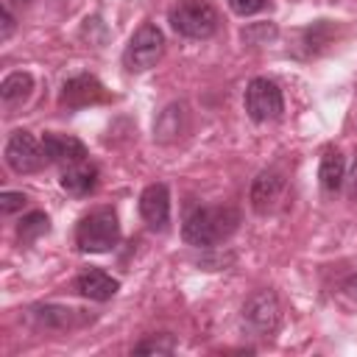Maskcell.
Returning a JSON list of instances; mask_svg holds the SVG:
<instances>
[{
    "label": "cell",
    "instance_id": "obj_20",
    "mask_svg": "<svg viewBox=\"0 0 357 357\" xmlns=\"http://www.w3.org/2000/svg\"><path fill=\"white\" fill-rule=\"evenodd\" d=\"M226 3H229V8H231L234 14H240V17H248V14H257V11H262L268 0H226Z\"/></svg>",
    "mask_w": 357,
    "mask_h": 357
},
{
    "label": "cell",
    "instance_id": "obj_19",
    "mask_svg": "<svg viewBox=\"0 0 357 357\" xmlns=\"http://www.w3.org/2000/svg\"><path fill=\"white\" fill-rule=\"evenodd\" d=\"M25 201H28V198H25L22 192H11V190H6V192H0V212H3V215H11V212L22 209Z\"/></svg>",
    "mask_w": 357,
    "mask_h": 357
},
{
    "label": "cell",
    "instance_id": "obj_23",
    "mask_svg": "<svg viewBox=\"0 0 357 357\" xmlns=\"http://www.w3.org/2000/svg\"><path fill=\"white\" fill-rule=\"evenodd\" d=\"M346 293H349L351 298H357V273L349 276V282H346Z\"/></svg>",
    "mask_w": 357,
    "mask_h": 357
},
{
    "label": "cell",
    "instance_id": "obj_16",
    "mask_svg": "<svg viewBox=\"0 0 357 357\" xmlns=\"http://www.w3.org/2000/svg\"><path fill=\"white\" fill-rule=\"evenodd\" d=\"M75 312L78 310H70V307H36L33 310V318L42 324V326H53V329H70L75 324Z\"/></svg>",
    "mask_w": 357,
    "mask_h": 357
},
{
    "label": "cell",
    "instance_id": "obj_12",
    "mask_svg": "<svg viewBox=\"0 0 357 357\" xmlns=\"http://www.w3.org/2000/svg\"><path fill=\"white\" fill-rule=\"evenodd\" d=\"M42 148H45L47 162H56V165H61V167L86 159L84 142L75 139V137H67V134H45V137H42Z\"/></svg>",
    "mask_w": 357,
    "mask_h": 357
},
{
    "label": "cell",
    "instance_id": "obj_8",
    "mask_svg": "<svg viewBox=\"0 0 357 357\" xmlns=\"http://www.w3.org/2000/svg\"><path fill=\"white\" fill-rule=\"evenodd\" d=\"M139 215L148 229L162 231L170 223V192L165 184H148L139 195Z\"/></svg>",
    "mask_w": 357,
    "mask_h": 357
},
{
    "label": "cell",
    "instance_id": "obj_9",
    "mask_svg": "<svg viewBox=\"0 0 357 357\" xmlns=\"http://www.w3.org/2000/svg\"><path fill=\"white\" fill-rule=\"evenodd\" d=\"M106 89L103 84L95 78V75H75L70 81H64V89H61V103L70 106V109H81V106H89V103H100L106 100Z\"/></svg>",
    "mask_w": 357,
    "mask_h": 357
},
{
    "label": "cell",
    "instance_id": "obj_5",
    "mask_svg": "<svg viewBox=\"0 0 357 357\" xmlns=\"http://www.w3.org/2000/svg\"><path fill=\"white\" fill-rule=\"evenodd\" d=\"M279 318H282V307L271 290H257L243 304V326L257 337H268L271 332H276Z\"/></svg>",
    "mask_w": 357,
    "mask_h": 357
},
{
    "label": "cell",
    "instance_id": "obj_11",
    "mask_svg": "<svg viewBox=\"0 0 357 357\" xmlns=\"http://www.w3.org/2000/svg\"><path fill=\"white\" fill-rule=\"evenodd\" d=\"M61 190L81 198V195H89L98 184V167L89 162V159H81V162H73V165H64L61 170V178H59Z\"/></svg>",
    "mask_w": 357,
    "mask_h": 357
},
{
    "label": "cell",
    "instance_id": "obj_3",
    "mask_svg": "<svg viewBox=\"0 0 357 357\" xmlns=\"http://www.w3.org/2000/svg\"><path fill=\"white\" fill-rule=\"evenodd\" d=\"M170 25L187 39H209L218 31L220 17L209 0H181L170 11Z\"/></svg>",
    "mask_w": 357,
    "mask_h": 357
},
{
    "label": "cell",
    "instance_id": "obj_7",
    "mask_svg": "<svg viewBox=\"0 0 357 357\" xmlns=\"http://www.w3.org/2000/svg\"><path fill=\"white\" fill-rule=\"evenodd\" d=\"M47 162L42 142L28 131H14L6 142V165L14 173H36Z\"/></svg>",
    "mask_w": 357,
    "mask_h": 357
},
{
    "label": "cell",
    "instance_id": "obj_22",
    "mask_svg": "<svg viewBox=\"0 0 357 357\" xmlns=\"http://www.w3.org/2000/svg\"><path fill=\"white\" fill-rule=\"evenodd\" d=\"M346 187H349V198L357 201V162H354V167H351V173L346 178Z\"/></svg>",
    "mask_w": 357,
    "mask_h": 357
},
{
    "label": "cell",
    "instance_id": "obj_6",
    "mask_svg": "<svg viewBox=\"0 0 357 357\" xmlns=\"http://www.w3.org/2000/svg\"><path fill=\"white\" fill-rule=\"evenodd\" d=\"M245 112L251 120L257 123H268V120H276L284 109V100H282V89L268 81V78H254L248 86H245Z\"/></svg>",
    "mask_w": 357,
    "mask_h": 357
},
{
    "label": "cell",
    "instance_id": "obj_18",
    "mask_svg": "<svg viewBox=\"0 0 357 357\" xmlns=\"http://www.w3.org/2000/svg\"><path fill=\"white\" fill-rule=\"evenodd\" d=\"M173 349H176V337L162 332V335H151V337L139 340L134 346V354H173Z\"/></svg>",
    "mask_w": 357,
    "mask_h": 357
},
{
    "label": "cell",
    "instance_id": "obj_14",
    "mask_svg": "<svg viewBox=\"0 0 357 357\" xmlns=\"http://www.w3.org/2000/svg\"><path fill=\"white\" fill-rule=\"evenodd\" d=\"M318 178H321V187H324L326 192H337V190H340V184H343V178H346L340 151H332V148H329V151L321 156Z\"/></svg>",
    "mask_w": 357,
    "mask_h": 357
},
{
    "label": "cell",
    "instance_id": "obj_21",
    "mask_svg": "<svg viewBox=\"0 0 357 357\" xmlns=\"http://www.w3.org/2000/svg\"><path fill=\"white\" fill-rule=\"evenodd\" d=\"M0 20H3L0 39H8V36H11V31H14V17H11V11H8V8H3V11H0Z\"/></svg>",
    "mask_w": 357,
    "mask_h": 357
},
{
    "label": "cell",
    "instance_id": "obj_13",
    "mask_svg": "<svg viewBox=\"0 0 357 357\" xmlns=\"http://www.w3.org/2000/svg\"><path fill=\"white\" fill-rule=\"evenodd\" d=\"M75 290L84 296V298H92V301H109L120 284L117 279H112L109 273L103 271H84L78 279H75Z\"/></svg>",
    "mask_w": 357,
    "mask_h": 357
},
{
    "label": "cell",
    "instance_id": "obj_4",
    "mask_svg": "<svg viewBox=\"0 0 357 357\" xmlns=\"http://www.w3.org/2000/svg\"><path fill=\"white\" fill-rule=\"evenodd\" d=\"M162 53H165V33L156 25L145 22V25H139L134 31L123 61H126V67L131 73H142V70H151L162 59Z\"/></svg>",
    "mask_w": 357,
    "mask_h": 357
},
{
    "label": "cell",
    "instance_id": "obj_15",
    "mask_svg": "<svg viewBox=\"0 0 357 357\" xmlns=\"http://www.w3.org/2000/svg\"><path fill=\"white\" fill-rule=\"evenodd\" d=\"M31 89H33V78H31V73H11V75H6L3 78V84H0V98H3V103H20V100H25L28 95H31Z\"/></svg>",
    "mask_w": 357,
    "mask_h": 357
},
{
    "label": "cell",
    "instance_id": "obj_1",
    "mask_svg": "<svg viewBox=\"0 0 357 357\" xmlns=\"http://www.w3.org/2000/svg\"><path fill=\"white\" fill-rule=\"evenodd\" d=\"M237 223H240V215L231 206H195L184 215L181 237L190 245L209 248V245H218L226 237H231Z\"/></svg>",
    "mask_w": 357,
    "mask_h": 357
},
{
    "label": "cell",
    "instance_id": "obj_10",
    "mask_svg": "<svg viewBox=\"0 0 357 357\" xmlns=\"http://www.w3.org/2000/svg\"><path fill=\"white\" fill-rule=\"evenodd\" d=\"M282 190H284L282 173L279 170H262L251 184V206H254V212H259V215L271 212L276 206Z\"/></svg>",
    "mask_w": 357,
    "mask_h": 357
},
{
    "label": "cell",
    "instance_id": "obj_17",
    "mask_svg": "<svg viewBox=\"0 0 357 357\" xmlns=\"http://www.w3.org/2000/svg\"><path fill=\"white\" fill-rule=\"evenodd\" d=\"M47 229H50L47 215H45V212H31V215H25V218L20 220L17 234H20V240H22V243H31V240L42 237Z\"/></svg>",
    "mask_w": 357,
    "mask_h": 357
},
{
    "label": "cell",
    "instance_id": "obj_2",
    "mask_svg": "<svg viewBox=\"0 0 357 357\" xmlns=\"http://www.w3.org/2000/svg\"><path fill=\"white\" fill-rule=\"evenodd\" d=\"M120 240V223H117V212L112 206H100L95 212H89L86 218H81L78 229H75V245L84 254H103L109 248H114Z\"/></svg>",
    "mask_w": 357,
    "mask_h": 357
}]
</instances>
